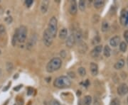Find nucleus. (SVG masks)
I'll return each instance as SVG.
<instances>
[{"label":"nucleus","mask_w":128,"mask_h":105,"mask_svg":"<svg viewBox=\"0 0 128 105\" xmlns=\"http://www.w3.org/2000/svg\"><path fill=\"white\" fill-rule=\"evenodd\" d=\"M102 50H103V46H102V45H97V46H96V47L94 48V49L92 51V52H91V55H92L93 58L97 57V56L100 54Z\"/></svg>","instance_id":"7"},{"label":"nucleus","mask_w":128,"mask_h":105,"mask_svg":"<svg viewBox=\"0 0 128 105\" xmlns=\"http://www.w3.org/2000/svg\"><path fill=\"white\" fill-rule=\"evenodd\" d=\"M125 25H128V11L127 12V15H126V19H125Z\"/></svg>","instance_id":"35"},{"label":"nucleus","mask_w":128,"mask_h":105,"mask_svg":"<svg viewBox=\"0 0 128 105\" xmlns=\"http://www.w3.org/2000/svg\"><path fill=\"white\" fill-rule=\"evenodd\" d=\"M75 37V42L76 41L77 43H80L82 41V33L80 31H78L75 33V35H74Z\"/></svg>","instance_id":"14"},{"label":"nucleus","mask_w":128,"mask_h":105,"mask_svg":"<svg viewBox=\"0 0 128 105\" xmlns=\"http://www.w3.org/2000/svg\"><path fill=\"white\" fill-rule=\"evenodd\" d=\"M6 21H7L8 23H10L12 21V19H11V17H8V18L6 19Z\"/></svg>","instance_id":"34"},{"label":"nucleus","mask_w":128,"mask_h":105,"mask_svg":"<svg viewBox=\"0 0 128 105\" xmlns=\"http://www.w3.org/2000/svg\"><path fill=\"white\" fill-rule=\"evenodd\" d=\"M27 36V28L25 26H21L18 29V41L24 43Z\"/></svg>","instance_id":"4"},{"label":"nucleus","mask_w":128,"mask_h":105,"mask_svg":"<svg viewBox=\"0 0 128 105\" xmlns=\"http://www.w3.org/2000/svg\"><path fill=\"white\" fill-rule=\"evenodd\" d=\"M67 35H68V30L65 28L62 29L59 32V38L61 39H65L67 37Z\"/></svg>","instance_id":"15"},{"label":"nucleus","mask_w":128,"mask_h":105,"mask_svg":"<svg viewBox=\"0 0 128 105\" xmlns=\"http://www.w3.org/2000/svg\"><path fill=\"white\" fill-rule=\"evenodd\" d=\"M57 29H58V21L55 16H53L49 21L48 27L47 30L51 33L52 37L55 38L56 36V33H57Z\"/></svg>","instance_id":"3"},{"label":"nucleus","mask_w":128,"mask_h":105,"mask_svg":"<svg viewBox=\"0 0 128 105\" xmlns=\"http://www.w3.org/2000/svg\"><path fill=\"white\" fill-rule=\"evenodd\" d=\"M75 43V37L73 34H71L68 38H67V41H66V45L68 47V48H71Z\"/></svg>","instance_id":"9"},{"label":"nucleus","mask_w":128,"mask_h":105,"mask_svg":"<svg viewBox=\"0 0 128 105\" xmlns=\"http://www.w3.org/2000/svg\"><path fill=\"white\" fill-rule=\"evenodd\" d=\"M120 42V38L119 36H114L113 38H112L110 41V43L112 47H116L118 45V44Z\"/></svg>","instance_id":"10"},{"label":"nucleus","mask_w":128,"mask_h":105,"mask_svg":"<svg viewBox=\"0 0 128 105\" xmlns=\"http://www.w3.org/2000/svg\"><path fill=\"white\" fill-rule=\"evenodd\" d=\"M51 105H61L60 103H59V102H58L57 100H55V99H53L51 101Z\"/></svg>","instance_id":"30"},{"label":"nucleus","mask_w":128,"mask_h":105,"mask_svg":"<svg viewBox=\"0 0 128 105\" xmlns=\"http://www.w3.org/2000/svg\"><path fill=\"white\" fill-rule=\"evenodd\" d=\"M53 37L51 35V33L48 32V31L46 29L45 30V31L43 32V43L46 46H50L52 43H53Z\"/></svg>","instance_id":"5"},{"label":"nucleus","mask_w":128,"mask_h":105,"mask_svg":"<svg viewBox=\"0 0 128 105\" xmlns=\"http://www.w3.org/2000/svg\"><path fill=\"white\" fill-rule=\"evenodd\" d=\"M32 93H33V90H32V88H29V92H28V95H32Z\"/></svg>","instance_id":"36"},{"label":"nucleus","mask_w":128,"mask_h":105,"mask_svg":"<svg viewBox=\"0 0 128 105\" xmlns=\"http://www.w3.org/2000/svg\"><path fill=\"white\" fill-rule=\"evenodd\" d=\"M128 93V86L125 83L121 84L117 88V94L120 96H124Z\"/></svg>","instance_id":"6"},{"label":"nucleus","mask_w":128,"mask_h":105,"mask_svg":"<svg viewBox=\"0 0 128 105\" xmlns=\"http://www.w3.org/2000/svg\"><path fill=\"white\" fill-rule=\"evenodd\" d=\"M78 11V7H77V4L75 1H72L71 2V6H70V12L72 15H75Z\"/></svg>","instance_id":"8"},{"label":"nucleus","mask_w":128,"mask_h":105,"mask_svg":"<svg viewBox=\"0 0 128 105\" xmlns=\"http://www.w3.org/2000/svg\"><path fill=\"white\" fill-rule=\"evenodd\" d=\"M7 69L9 72H11L13 70V65L11 63H7Z\"/></svg>","instance_id":"26"},{"label":"nucleus","mask_w":128,"mask_h":105,"mask_svg":"<svg viewBox=\"0 0 128 105\" xmlns=\"http://www.w3.org/2000/svg\"><path fill=\"white\" fill-rule=\"evenodd\" d=\"M53 84L57 88H65L71 86V81L66 76H60L55 80Z\"/></svg>","instance_id":"2"},{"label":"nucleus","mask_w":128,"mask_h":105,"mask_svg":"<svg viewBox=\"0 0 128 105\" xmlns=\"http://www.w3.org/2000/svg\"><path fill=\"white\" fill-rule=\"evenodd\" d=\"M89 84H90V82H89V80H85V82L83 83V85L85 86V87H88V86H89Z\"/></svg>","instance_id":"33"},{"label":"nucleus","mask_w":128,"mask_h":105,"mask_svg":"<svg viewBox=\"0 0 128 105\" xmlns=\"http://www.w3.org/2000/svg\"><path fill=\"white\" fill-rule=\"evenodd\" d=\"M84 102L85 105H90L92 103V97L89 95L85 96V99H84Z\"/></svg>","instance_id":"19"},{"label":"nucleus","mask_w":128,"mask_h":105,"mask_svg":"<svg viewBox=\"0 0 128 105\" xmlns=\"http://www.w3.org/2000/svg\"><path fill=\"white\" fill-rule=\"evenodd\" d=\"M100 37L99 36H96V38L93 39V44H96V43H97L100 42Z\"/></svg>","instance_id":"28"},{"label":"nucleus","mask_w":128,"mask_h":105,"mask_svg":"<svg viewBox=\"0 0 128 105\" xmlns=\"http://www.w3.org/2000/svg\"><path fill=\"white\" fill-rule=\"evenodd\" d=\"M124 37H125V39L126 41V42L128 43V31H126L124 33Z\"/></svg>","instance_id":"31"},{"label":"nucleus","mask_w":128,"mask_h":105,"mask_svg":"<svg viewBox=\"0 0 128 105\" xmlns=\"http://www.w3.org/2000/svg\"><path fill=\"white\" fill-rule=\"evenodd\" d=\"M17 41H18V29L15 31L14 34L13 36V38H12V45H16Z\"/></svg>","instance_id":"16"},{"label":"nucleus","mask_w":128,"mask_h":105,"mask_svg":"<svg viewBox=\"0 0 128 105\" xmlns=\"http://www.w3.org/2000/svg\"><path fill=\"white\" fill-rule=\"evenodd\" d=\"M0 73H1V71H0Z\"/></svg>","instance_id":"41"},{"label":"nucleus","mask_w":128,"mask_h":105,"mask_svg":"<svg viewBox=\"0 0 128 105\" xmlns=\"http://www.w3.org/2000/svg\"></svg>","instance_id":"38"},{"label":"nucleus","mask_w":128,"mask_h":105,"mask_svg":"<svg viewBox=\"0 0 128 105\" xmlns=\"http://www.w3.org/2000/svg\"><path fill=\"white\" fill-rule=\"evenodd\" d=\"M10 84H11V82H9V84L7 86V87H6V88H4V90H4V91H6V90H7V89L9 87V85H10Z\"/></svg>","instance_id":"37"},{"label":"nucleus","mask_w":128,"mask_h":105,"mask_svg":"<svg viewBox=\"0 0 128 105\" xmlns=\"http://www.w3.org/2000/svg\"><path fill=\"white\" fill-rule=\"evenodd\" d=\"M48 4H49L48 1H47V0L43 1L41 5V11H42V13H46L47 11L48 8Z\"/></svg>","instance_id":"12"},{"label":"nucleus","mask_w":128,"mask_h":105,"mask_svg":"<svg viewBox=\"0 0 128 105\" xmlns=\"http://www.w3.org/2000/svg\"><path fill=\"white\" fill-rule=\"evenodd\" d=\"M104 5V1H101V0H97L94 2V7L98 9V8H100L102 7Z\"/></svg>","instance_id":"18"},{"label":"nucleus","mask_w":128,"mask_h":105,"mask_svg":"<svg viewBox=\"0 0 128 105\" xmlns=\"http://www.w3.org/2000/svg\"><path fill=\"white\" fill-rule=\"evenodd\" d=\"M126 15H127V12L125 11V10H122V14H121V22L122 24H125V19H126Z\"/></svg>","instance_id":"20"},{"label":"nucleus","mask_w":128,"mask_h":105,"mask_svg":"<svg viewBox=\"0 0 128 105\" xmlns=\"http://www.w3.org/2000/svg\"><path fill=\"white\" fill-rule=\"evenodd\" d=\"M62 65V61L60 58H53L46 65V70L48 73H53L58 70Z\"/></svg>","instance_id":"1"},{"label":"nucleus","mask_w":128,"mask_h":105,"mask_svg":"<svg viewBox=\"0 0 128 105\" xmlns=\"http://www.w3.org/2000/svg\"><path fill=\"white\" fill-rule=\"evenodd\" d=\"M78 71V73H79V75H80V76H82V77L85 76V75H86V70H85V68H83V67L79 68Z\"/></svg>","instance_id":"23"},{"label":"nucleus","mask_w":128,"mask_h":105,"mask_svg":"<svg viewBox=\"0 0 128 105\" xmlns=\"http://www.w3.org/2000/svg\"><path fill=\"white\" fill-rule=\"evenodd\" d=\"M124 65H125V60L122 59H120L115 64V68L116 70H120V69H122L124 67Z\"/></svg>","instance_id":"13"},{"label":"nucleus","mask_w":128,"mask_h":105,"mask_svg":"<svg viewBox=\"0 0 128 105\" xmlns=\"http://www.w3.org/2000/svg\"><path fill=\"white\" fill-rule=\"evenodd\" d=\"M0 53H1V51H0Z\"/></svg>","instance_id":"40"},{"label":"nucleus","mask_w":128,"mask_h":105,"mask_svg":"<svg viewBox=\"0 0 128 105\" xmlns=\"http://www.w3.org/2000/svg\"><path fill=\"white\" fill-rule=\"evenodd\" d=\"M110 54H111L110 48L108 45H105V48H104V55L107 58H109L110 56Z\"/></svg>","instance_id":"17"},{"label":"nucleus","mask_w":128,"mask_h":105,"mask_svg":"<svg viewBox=\"0 0 128 105\" xmlns=\"http://www.w3.org/2000/svg\"><path fill=\"white\" fill-rule=\"evenodd\" d=\"M33 0H26V1H25V4H26V6H27L28 7H29L32 4H33Z\"/></svg>","instance_id":"27"},{"label":"nucleus","mask_w":128,"mask_h":105,"mask_svg":"<svg viewBox=\"0 0 128 105\" xmlns=\"http://www.w3.org/2000/svg\"><path fill=\"white\" fill-rule=\"evenodd\" d=\"M79 9H80V10L82 11H83L85 10V1H83V0L80 1V2H79Z\"/></svg>","instance_id":"24"},{"label":"nucleus","mask_w":128,"mask_h":105,"mask_svg":"<svg viewBox=\"0 0 128 105\" xmlns=\"http://www.w3.org/2000/svg\"><path fill=\"white\" fill-rule=\"evenodd\" d=\"M120 49L122 52H125L127 50V44L125 42H121L120 44Z\"/></svg>","instance_id":"21"},{"label":"nucleus","mask_w":128,"mask_h":105,"mask_svg":"<svg viewBox=\"0 0 128 105\" xmlns=\"http://www.w3.org/2000/svg\"><path fill=\"white\" fill-rule=\"evenodd\" d=\"M5 33V28L3 25H0V33L3 34Z\"/></svg>","instance_id":"29"},{"label":"nucleus","mask_w":128,"mask_h":105,"mask_svg":"<svg viewBox=\"0 0 128 105\" xmlns=\"http://www.w3.org/2000/svg\"></svg>","instance_id":"39"},{"label":"nucleus","mask_w":128,"mask_h":105,"mask_svg":"<svg viewBox=\"0 0 128 105\" xmlns=\"http://www.w3.org/2000/svg\"><path fill=\"white\" fill-rule=\"evenodd\" d=\"M110 105H120V101L118 99L115 98L112 99V101L110 102Z\"/></svg>","instance_id":"25"},{"label":"nucleus","mask_w":128,"mask_h":105,"mask_svg":"<svg viewBox=\"0 0 128 105\" xmlns=\"http://www.w3.org/2000/svg\"><path fill=\"white\" fill-rule=\"evenodd\" d=\"M22 87V85L21 84H20V85H18V87H14V90H15V91H19V89L20 88H21Z\"/></svg>","instance_id":"32"},{"label":"nucleus","mask_w":128,"mask_h":105,"mask_svg":"<svg viewBox=\"0 0 128 105\" xmlns=\"http://www.w3.org/2000/svg\"><path fill=\"white\" fill-rule=\"evenodd\" d=\"M109 29V23L107 21H103L102 24V31L103 32L107 31Z\"/></svg>","instance_id":"22"},{"label":"nucleus","mask_w":128,"mask_h":105,"mask_svg":"<svg viewBox=\"0 0 128 105\" xmlns=\"http://www.w3.org/2000/svg\"><path fill=\"white\" fill-rule=\"evenodd\" d=\"M90 71L93 75H97L98 73V67L97 65L94 63H92L90 64Z\"/></svg>","instance_id":"11"}]
</instances>
